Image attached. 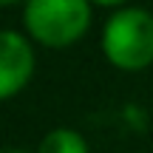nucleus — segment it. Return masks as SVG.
<instances>
[{
    "label": "nucleus",
    "mask_w": 153,
    "mask_h": 153,
    "mask_svg": "<svg viewBox=\"0 0 153 153\" xmlns=\"http://www.w3.org/2000/svg\"><path fill=\"white\" fill-rule=\"evenodd\" d=\"M37 153H88V142L71 128H54L43 136Z\"/></svg>",
    "instance_id": "obj_4"
},
{
    "label": "nucleus",
    "mask_w": 153,
    "mask_h": 153,
    "mask_svg": "<svg viewBox=\"0 0 153 153\" xmlns=\"http://www.w3.org/2000/svg\"><path fill=\"white\" fill-rule=\"evenodd\" d=\"M34 74V51L20 31L0 34V99H11Z\"/></svg>",
    "instance_id": "obj_3"
},
{
    "label": "nucleus",
    "mask_w": 153,
    "mask_h": 153,
    "mask_svg": "<svg viewBox=\"0 0 153 153\" xmlns=\"http://www.w3.org/2000/svg\"><path fill=\"white\" fill-rule=\"evenodd\" d=\"M3 153H26V150H3Z\"/></svg>",
    "instance_id": "obj_5"
},
{
    "label": "nucleus",
    "mask_w": 153,
    "mask_h": 153,
    "mask_svg": "<svg viewBox=\"0 0 153 153\" xmlns=\"http://www.w3.org/2000/svg\"><path fill=\"white\" fill-rule=\"evenodd\" d=\"M105 60L119 71H142L153 62V14L148 9L125 6L105 20Z\"/></svg>",
    "instance_id": "obj_1"
},
{
    "label": "nucleus",
    "mask_w": 153,
    "mask_h": 153,
    "mask_svg": "<svg viewBox=\"0 0 153 153\" xmlns=\"http://www.w3.org/2000/svg\"><path fill=\"white\" fill-rule=\"evenodd\" d=\"M26 28L45 48H68L91 26V6L85 0H31L23 9Z\"/></svg>",
    "instance_id": "obj_2"
}]
</instances>
